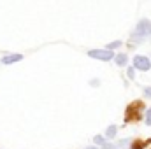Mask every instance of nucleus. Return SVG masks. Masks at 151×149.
<instances>
[{
    "label": "nucleus",
    "instance_id": "6e6552de",
    "mask_svg": "<svg viewBox=\"0 0 151 149\" xmlns=\"http://www.w3.org/2000/svg\"><path fill=\"white\" fill-rule=\"evenodd\" d=\"M93 142H95V146H104L106 144V135H95L93 137Z\"/></svg>",
    "mask_w": 151,
    "mask_h": 149
},
{
    "label": "nucleus",
    "instance_id": "f8f14e48",
    "mask_svg": "<svg viewBox=\"0 0 151 149\" xmlns=\"http://www.w3.org/2000/svg\"><path fill=\"white\" fill-rule=\"evenodd\" d=\"M127 75H128V79H134V77H135V67H130V69L127 70Z\"/></svg>",
    "mask_w": 151,
    "mask_h": 149
},
{
    "label": "nucleus",
    "instance_id": "7ed1b4c3",
    "mask_svg": "<svg viewBox=\"0 0 151 149\" xmlns=\"http://www.w3.org/2000/svg\"><path fill=\"white\" fill-rule=\"evenodd\" d=\"M139 111H142V102H134V104H130L128 109H127L125 121L130 123V121H137V119H141V112Z\"/></svg>",
    "mask_w": 151,
    "mask_h": 149
},
{
    "label": "nucleus",
    "instance_id": "f257e3e1",
    "mask_svg": "<svg viewBox=\"0 0 151 149\" xmlns=\"http://www.w3.org/2000/svg\"><path fill=\"white\" fill-rule=\"evenodd\" d=\"M88 56L90 58H95V60H100V62H111L114 60V53L111 49H91L88 51Z\"/></svg>",
    "mask_w": 151,
    "mask_h": 149
},
{
    "label": "nucleus",
    "instance_id": "20e7f679",
    "mask_svg": "<svg viewBox=\"0 0 151 149\" xmlns=\"http://www.w3.org/2000/svg\"><path fill=\"white\" fill-rule=\"evenodd\" d=\"M134 67H135V70L148 72L151 69V60L144 54H137V56H134Z\"/></svg>",
    "mask_w": 151,
    "mask_h": 149
},
{
    "label": "nucleus",
    "instance_id": "39448f33",
    "mask_svg": "<svg viewBox=\"0 0 151 149\" xmlns=\"http://www.w3.org/2000/svg\"><path fill=\"white\" fill-rule=\"evenodd\" d=\"M21 60H23V54L16 53V54H7V56H4V58H2V63H4V65H11V63L21 62Z\"/></svg>",
    "mask_w": 151,
    "mask_h": 149
},
{
    "label": "nucleus",
    "instance_id": "423d86ee",
    "mask_svg": "<svg viewBox=\"0 0 151 149\" xmlns=\"http://www.w3.org/2000/svg\"><path fill=\"white\" fill-rule=\"evenodd\" d=\"M114 62H116V65L125 67V65L128 63V56H127V54H114Z\"/></svg>",
    "mask_w": 151,
    "mask_h": 149
},
{
    "label": "nucleus",
    "instance_id": "2eb2a0df",
    "mask_svg": "<svg viewBox=\"0 0 151 149\" xmlns=\"http://www.w3.org/2000/svg\"><path fill=\"white\" fill-rule=\"evenodd\" d=\"M84 149H99L97 146H88V148H84Z\"/></svg>",
    "mask_w": 151,
    "mask_h": 149
},
{
    "label": "nucleus",
    "instance_id": "9b49d317",
    "mask_svg": "<svg viewBox=\"0 0 151 149\" xmlns=\"http://www.w3.org/2000/svg\"><path fill=\"white\" fill-rule=\"evenodd\" d=\"M144 121H146L148 126H151V107L146 111V114H144Z\"/></svg>",
    "mask_w": 151,
    "mask_h": 149
},
{
    "label": "nucleus",
    "instance_id": "ddd939ff",
    "mask_svg": "<svg viewBox=\"0 0 151 149\" xmlns=\"http://www.w3.org/2000/svg\"><path fill=\"white\" fill-rule=\"evenodd\" d=\"M144 97L151 100V88H150V86H148V88H144Z\"/></svg>",
    "mask_w": 151,
    "mask_h": 149
},
{
    "label": "nucleus",
    "instance_id": "f03ea898",
    "mask_svg": "<svg viewBox=\"0 0 151 149\" xmlns=\"http://www.w3.org/2000/svg\"><path fill=\"white\" fill-rule=\"evenodd\" d=\"M151 35V19H141L135 27V32H134V37L144 39Z\"/></svg>",
    "mask_w": 151,
    "mask_h": 149
},
{
    "label": "nucleus",
    "instance_id": "0eeeda50",
    "mask_svg": "<svg viewBox=\"0 0 151 149\" xmlns=\"http://www.w3.org/2000/svg\"><path fill=\"white\" fill-rule=\"evenodd\" d=\"M116 133H118V126H116V125L107 126V130H106V139H114Z\"/></svg>",
    "mask_w": 151,
    "mask_h": 149
},
{
    "label": "nucleus",
    "instance_id": "4468645a",
    "mask_svg": "<svg viewBox=\"0 0 151 149\" xmlns=\"http://www.w3.org/2000/svg\"><path fill=\"white\" fill-rule=\"evenodd\" d=\"M91 86H99V79H93L91 81Z\"/></svg>",
    "mask_w": 151,
    "mask_h": 149
},
{
    "label": "nucleus",
    "instance_id": "9d476101",
    "mask_svg": "<svg viewBox=\"0 0 151 149\" xmlns=\"http://www.w3.org/2000/svg\"><path fill=\"white\" fill-rule=\"evenodd\" d=\"M119 46H121V40H114V42H109V44H107V49L113 51V49H118Z\"/></svg>",
    "mask_w": 151,
    "mask_h": 149
},
{
    "label": "nucleus",
    "instance_id": "1a4fd4ad",
    "mask_svg": "<svg viewBox=\"0 0 151 149\" xmlns=\"http://www.w3.org/2000/svg\"><path fill=\"white\" fill-rule=\"evenodd\" d=\"M148 142H150V140H142V142H135V144H132V146H130V149H142L144 146H146V144H148Z\"/></svg>",
    "mask_w": 151,
    "mask_h": 149
}]
</instances>
